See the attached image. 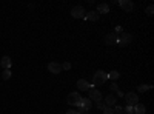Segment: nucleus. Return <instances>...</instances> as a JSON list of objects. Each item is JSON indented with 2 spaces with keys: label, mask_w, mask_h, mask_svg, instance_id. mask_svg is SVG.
I'll return each mask as SVG.
<instances>
[{
  "label": "nucleus",
  "mask_w": 154,
  "mask_h": 114,
  "mask_svg": "<svg viewBox=\"0 0 154 114\" xmlns=\"http://www.w3.org/2000/svg\"><path fill=\"white\" fill-rule=\"evenodd\" d=\"M106 80H108V74H106L105 71H102V69L96 71L94 75H93V82H94V85H103Z\"/></svg>",
  "instance_id": "nucleus-1"
},
{
  "label": "nucleus",
  "mask_w": 154,
  "mask_h": 114,
  "mask_svg": "<svg viewBox=\"0 0 154 114\" xmlns=\"http://www.w3.org/2000/svg\"><path fill=\"white\" fill-rule=\"evenodd\" d=\"M123 97H125V100H126L128 106H136V105L139 103V96H137L136 93H126Z\"/></svg>",
  "instance_id": "nucleus-2"
},
{
  "label": "nucleus",
  "mask_w": 154,
  "mask_h": 114,
  "mask_svg": "<svg viewBox=\"0 0 154 114\" xmlns=\"http://www.w3.org/2000/svg\"><path fill=\"white\" fill-rule=\"evenodd\" d=\"M85 14H86V11H85V8L80 6V5H77V6H74V8L71 9V16H72L74 19H83Z\"/></svg>",
  "instance_id": "nucleus-3"
},
{
  "label": "nucleus",
  "mask_w": 154,
  "mask_h": 114,
  "mask_svg": "<svg viewBox=\"0 0 154 114\" xmlns=\"http://www.w3.org/2000/svg\"><path fill=\"white\" fill-rule=\"evenodd\" d=\"M133 42V35L128 34V32H122L119 37H117V43H120L122 46H126Z\"/></svg>",
  "instance_id": "nucleus-4"
},
{
  "label": "nucleus",
  "mask_w": 154,
  "mask_h": 114,
  "mask_svg": "<svg viewBox=\"0 0 154 114\" xmlns=\"http://www.w3.org/2000/svg\"><path fill=\"white\" fill-rule=\"evenodd\" d=\"M88 94H89V100H91V102H93V100H94V102H102V93L100 91H97L96 90V88H91V90H88Z\"/></svg>",
  "instance_id": "nucleus-5"
},
{
  "label": "nucleus",
  "mask_w": 154,
  "mask_h": 114,
  "mask_svg": "<svg viewBox=\"0 0 154 114\" xmlns=\"http://www.w3.org/2000/svg\"><path fill=\"white\" fill-rule=\"evenodd\" d=\"M48 71L53 72V74H60L62 65H60L59 62H49V63H48Z\"/></svg>",
  "instance_id": "nucleus-6"
},
{
  "label": "nucleus",
  "mask_w": 154,
  "mask_h": 114,
  "mask_svg": "<svg viewBox=\"0 0 154 114\" xmlns=\"http://www.w3.org/2000/svg\"><path fill=\"white\" fill-rule=\"evenodd\" d=\"M119 5H120V8H122L123 11H126V12H131V11L134 9V3L131 2V0H120Z\"/></svg>",
  "instance_id": "nucleus-7"
},
{
  "label": "nucleus",
  "mask_w": 154,
  "mask_h": 114,
  "mask_svg": "<svg viewBox=\"0 0 154 114\" xmlns=\"http://www.w3.org/2000/svg\"><path fill=\"white\" fill-rule=\"evenodd\" d=\"M77 106L80 108V111H88L89 108L93 106V102L89 99H80V102L77 103Z\"/></svg>",
  "instance_id": "nucleus-8"
},
{
  "label": "nucleus",
  "mask_w": 154,
  "mask_h": 114,
  "mask_svg": "<svg viewBox=\"0 0 154 114\" xmlns=\"http://www.w3.org/2000/svg\"><path fill=\"white\" fill-rule=\"evenodd\" d=\"M80 99H82V96L79 94V93H71L69 96H68V103L69 105H77L80 102Z\"/></svg>",
  "instance_id": "nucleus-9"
},
{
  "label": "nucleus",
  "mask_w": 154,
  "mask_h": 114,
  "mask_svg": "<svg viewBox=\"0 0 154 114\" xmlns=\"http://www.w3.org/2000/svg\"><path fill=\"white\" fill-rule=\"evenodd\" d=\"M91 83H88L86 80H83V79H80V80H77V88L79 90H82V91H88V90H91Z\"/></svg>",
  "instance_id": "nucleus-10"
},
{
  "label": "nucleus",
  "mask_w": 154,
  "mask_h": 114,
  "mask_svg": "<svg viewBox=\"0 0 154 114\" xmlns=\"http://www.w3.org/2000/svg\"><path fill=\"white\" fill-rule=\"evenodd\" d=\"M83 19H85V20H93V22H96V20H99V12H97V11H89V12H86V14H85Z\"/></svg>",
  "instance_id": "nucleus-11"
},
{
  "label": "nucleus",
  "mask_w": 154,
  "mask_h": 114,
  "mask_svg": "<svg viewBox=\"0 0 154 114\" xmlns=\"http://www.w3.org/2000/svg\"><path fill=\"white\" fill-rule=\"evenodd\" d=\"M117 34L116 32H111V34H108L106 35V39H105V42L108 43V45H114V43H117Z\"/></svg>",
  "instance_id": "nucleus-12"
},
{
  "label": "nucleus",
  "mask_w": 154,
  "mask_h": 114,
  "mask_svg": "<svg viewBox=\"0 0 154 114\" xmlns=\"http://www.w3.org/2000/svg\"><path fill=\"white\" fill-rule=\"evenodd\" d=\"M11 59L8 57V56H5V57H2V60H0V65H2V68L3 69H9L11 68Z\"/></svg>",
  "instance_id": "nucleus-13"
},
{
  "label": "nucleus",
  "mask_w": 154,
  "mask_h": 114,
  "mask_svg": "<svg viewBox=\"0 0 154 114\" xmlns=\"http://www.w3.org/2000/svg\"><path fill=\"white\" fill-rule=\"evenodd\" d=\"M116 102H117V99H116L114 94H108L105 97V105L106 106H112V105H116Z\"/></svg>",
  "instance_id": "nucleus-14"
},
{
  "label": "nucleus",
  "mask_w": 154,
  "mask_h": 114,
  "mask_svg": "<svg viewBox=\"0 0 154 114\" xmlns=\"http://www.w3.org/2000/svg\"><path fill=\"white\" fill-rule=\"evenodd\" d=\"M97 12H100V14H108V12H109L108 3H99L97 5Z\"/></svg>",
  "instance_id": "nucleus-15"
},
{
  "label": "nucleus",
  "mask_w": 154,
  "mask_h": 114,
  "mask_svg": "<svg viewBox=\"0 0 154 114\" xmlns=\"http://www.w3.org/2000/svg\"><path fill=\"white\" fill-rule=\"evenodd\" d=\"M134 112H136V114H145V112H146L145 105H142V103H137V105L134 106Z\"/></svg>",
  "instance_id": "nucleus-16"
},
{
  "label": "nucleus",
  "mask_w": 154,
  "mask_h": 114,
  "mask_svg": "<svg viewBox=\"0 0 154 114\" xmlns=\"http://www.w3.org/2000/svg\"><path fill=\"white\" fill-rule=\"evenodd\" d=\"M120 77V74L117 72V71H111L109 74H108V79H111V80H117Z\"/></svg>",
  "instance_id": "nucleus-17"
},
{
  "label": "nucleus",
  "mask_w": 154,
  "mask_h": 114,
  "mask_svg": "<svg viewBox=\"0 0 154 114\" xmlns=\"http://www.w3.org/2000/svg\"><path fill=\"white\" fill-rule=\"evenodd\" d=\"M11 77V71L9 69H3V72H2V79L3 80H8Z\"/></svg>",
  "instance_id": "nucleus-18"
},
{
  "label": "nucleus",
  "mask_w": 154,
  "mask_h": 114,
  "mask_svg": "<svg viewBox=\"0 0 154 114\" xmlns=\"http://www.w3.org/2000/svg\"><path fill=\"white\" fill-rule=\"evenodd\" d=\"M148 90H151V85H140V86H139V91H140V93H145V91H148Z\"/></svg>",
  "instance_id": "nucleus-19"
},
{
  "label": "nucleus",
  "mask_w": 154,
  "mask_h": 114,
  "mask_svg": "<svg viewBox=\"0 0 154 114\" xmlns=\"http://www.w3.org/2000/svg\"><path fill=\"white\" fill-rule=\"evenodd\" d=\"M123 112H126V114H134V106H126V108L123 109Z\"/></svg>",
  "instance_id": "nucleus-20"
},
{
  "label": "nucleus",
  "mask_w": 154,
  "mask_h": 114,
  "mask_svg": "<svg viewBox=\"0 0 154 114\" xmlns=\"http://www.w3.org/2000/svg\"><path fill=\"white\" fill-rule=\"evenodd\" d=\"M103 112H105V114H114V109H112L111 106H105V108H103Z\"/></svg>",
  "instance_id": "nucleus-21"
},
{
  "label": "nucleus",
  "mask_w": 154,
  "mask_h": 114,
  "mask_svg": "<svg viewBox=\"0 0 154 114\" xmlns=\"http://www.w3.org/2000/svg\"><path fill=\"white\" fill-rule=\"evenodd\" d=\"M152 11H154V6H152V5H149V6L146 8V14H148V16H152V14H154Z\"/></svg>",
  "instance_id": "nucleus-22"
},
{
  "label": "nucleus",
  "mask_w": 154,
  "mask_h": 114,
  "mask_svg": "<svg viewBox=\"0 0 154 114\" xmlns=\"http://www.w3.org/2000/svg\"><path fill=\"white\" fill-rule=\"evenodd\" d=\"M123 112V108L122 106H116L114 108V114H122Z\"/></svg>",
  "instance_id": "nucleus-23"
},
{
  "label": "nucleus",
  "mask_w": 154,
  "mask_h": 114,
  "mask_svg": "<svg viewBox=\"0 0 154 114\" xmlns=\"http://www.w3.org/2000/svg\"><path fill=\"white\" fill-rule=\"evenodd\" d=\"M62 69H71V63H69V62H65V63L62 65Z\"/></svg>",
  "instance_id": "nucleus-24"
},
{
  "label": "nucleus",
  "mask_w": 154,
  "mask_h": 114,
  "mask_svg": "<svg viewBox=\"0 0 154 114\" xmlns=\"http://www.w3.org/2000/svg\"><path fill=\"white\" fill-rule=\"evenodd\" d=\"M109 90H111V91H117V90H119V86H117V83H111V86H109Z\"/></svg>",
  "instance_id": "nucleus-25"
},
{
  "label": "nucleus",
  "mask_w": 154,
  "mask_h": 114,
  "mask_svg": "<svg viewBox=\"0 0 154 114\" xmlns=\"http://www.w3.org/2000/svg\"><path fill=\"white\" fill-rule=\"evenodd\" d=\"M66 114H80V111H75V109H69V111H66Z\"/></svg>",
  "instance_id": "nucleus-26"
},
{
  "label": "nucleus",
  "mask_w": 154,
  "mask_h": 114,
  "mask_svg": "<svg viewBox=\"0 0 154 114\" xmlns=\"http://www.w3.org/2000/svg\"><path fill=\"white\" fill-rule=\"evenodd\" d=\"M105 106H106V105H105V103H102V102H99V103H97V108H99V109H103Z\"/></svg>",
  "instance_id": "nucleus-27"
},
{
  "label": "nucleus",
  "mask_w": 154,
  "mask_h": 114,
  "mask_svg": "<svg viewBox=\"0 0 154 114\" xmlns=\"http://www.w3.org/2000/svg\"><path fill=\"white\" fill-rule=\"evenodd\" d=\"M116 93H117V96H119V97H123V96H125V94H123V93H122L120 90H117V91H116Z\"/></svg>",
  "instance_id": "nucleus-28"
},
{
  "label": "nucleus",
  "mask_w": 154,
  "mask_h": 114,
  "mask_svg": "<svg viewBox=\"0 0 154 114\" xmlns=\"http://www.w3.org/2000/svg\"><path fill=\"white\" fill-rule=\"evenodd\" d=\"M117 32H120V34H122V28H120V26L116 28V34H117Z\"/></svg>",
  "instance_id": "nucleus-29"
},
{
  "label": "nucleus",
  "mask_w": 154,
  "mask_h": 114,
  "mask_svg": "<svg viewBox=\"0 0 154 114\" xmlns=\"http://www.w3.org/2000/svg\"><path fill=\"white\" fill-rule=\"evenodd\" d=\"M85 114H89V112H85Z\"/></svg>",
  "instance_id": "nucleus-30"
}]
</instances>
